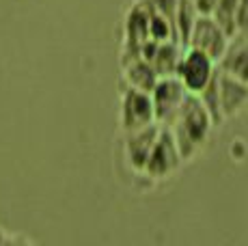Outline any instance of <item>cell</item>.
Returning a JSON list of instances; mask_svg holds the SVG:
<instances>
[{
	"label": "cell",
	"mask_w": 248,
	"mask_h": 246,
	"mask_svg": "<svg viewBox=\"0 0 248 246\" xmlns=\"http://www.w3.org/2000/svg\"><path fill=\"white\" fill-rule=\"evenodd\" d=\"M166 127L173 134L184 164L194 162L207 149L212 134L218 130L212 115H209L205 104L201 102V97L194 95V93H188V97L184 99L177 115L173 117V121Z\"/></svg>",
	"instance_id": "1"
},
{
	"label": "cell",
	"mask_w": 248,
	"mask_h": 246,
	"mask_svg": "<svg viewBox=\"0 0 248 246\" xmlns=\"http://www.w3.org/2000/svg\"><path fill=\"white\" fill-rule=\"evenodd\" d=\"M184 167L186 164L179 155V149H177V145H175V138H173V134H170V130L166 125H160L158 138H155L154 147L149 151L145 171H142L145 184L151 188V186H155V184L169 182V179H173Z\"/></svg>",
	"instance_id": "2"
},
{
	"label": "cell",
	"mask_w": 248,
	"mask_h": 246,
	"mask_svg": "<svg viewBox=\"0 0 248 246\" xmlns=\"http://www.w3.org/2000/svg\"><path fill=\"white\" fill-rule=\"evenodd\" d=\"M155 121L154 104L147 91L119 80V132H132Z\"/></svg>",
	"instance_id": "3"
},
{
	"label": "cell",
	"mask_w": 248,
	"mask_h": 246,
	"mask_svg": "<svg viewBox=\"0 0 248 246\" xmlns=\"http://www.w3.org/2000/svg\"><path fill=\"white\" fill-rule=\"evenodd\" d=\"M214 74H216V63L203 52L186 46L179 56V63L175 67V76L181 80L186 89L194 95L203 91L209 82H212Z\"/></svg>",
	"instance_id": "4"
},
{
	"label": "cell",
	"mask_w": 248,
	"mask_h": 246,
	"mask_svg": "<svg viewBox=\"0 0 248 246\" xmlns=\"http://www.w3.org/2000/svg\"><path fill=\"white\" fill-rule=\"evenodd\" d=\"M188 89L181 84V80L175 74L170 76H160L158 82L154 84V89L149 91L151 104H154L155 121L162 125H169L173 121V117L177 115L184 99L188 97Z\"/></svg>",
	"instance_id": "5"
},
{
	"label": "cell",
	"mask_w": 248,
	"mask_h": 246,
	"mask_svg": "<svg viewBox=\"0 0 248 246\" xmlns=\"http://www.w3.org/2000/svg\"><path fill=\"white\" fill-rule=\"evenodd\" d=\"M229 39H231V37L222 31V26L218 24L212 15H197L186 46L203 52V54H207L214 63H218L222 52L227 50Z\"/></svg>",
	"instance_id": "6"
},
{
	"label": "cell",
	"mask_w": 248,
	"mask_h": 246,
	"mask_svg": "<svg viewBox=\"0 0 248 246\" xmlns=\"http://www.w3.org/2000/svg\"><path fill=\"white\" fill-rule=\"evenodd\" d=\"M216 93H218V106H220L222 119H237V117L248 112V82L233 78V76L222 74L216 67Z\"/></svg>",
	"instance_id": "7"
},
{
	"label": "cell",
	"mask_w": 248,
	"mask_h": 246,
	"mask_svg": "<svg viewBox=\"0 0 248 246\" xmlns=\"http://www.w3.org/2000/svg\"><path fill=\"white\" fill-rule=\"evenodd\" d=\"M216 67L222 74L248 82V32H235L229 39L227 50L218 59Z\"/></svg>",
	"instance_id": "8"
},
{
	"label": "cell",
	"mask_w": 248,
	"mask_h": 246,
	"mask_svg": "<svg viewBox=\"0 0 248 246\" xmlns=\"http://www.w3.org/2000/svg\"><path fill=\"white\" fill-rule=\"evenodd\" d=\"M119 67H121V82L136 87L140 91L149 93L154 89V84L158 82V72L154 69V65L142 56H119Z\"/></svg>",
	"instance_id": "9"
},
{
	"label": "cell",
	"mask_w": 248,
	"mask_h": 246,
	"mask_svg": "<svg viewBox=\"0 0 248 246\" xmlns=\"http://www.w3.org/2000/svg\"><path fill=\"white\" fill-rule=\"evenodd\" d=\"M237 2L240 0H216V7L212 11V17L222 26L229 37L237 32Z\"/></svg>",
	"instance_id": "10"
},
{
	"label": "cell",
	"mask_w": 248,
	"mask_h": 246,
	"mask_svg": "<svg viewBox=\"0 0 248 246\" xmlns=\"http://www.w3.org/2000/svg\"><path fill=\"white\" fill-rule=\"evenodd\" d=\"M194 4L199 15H212L214 7H216V0H190Z\"/></svg>",
	"instance_id": "11"
}]
</instances>
